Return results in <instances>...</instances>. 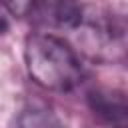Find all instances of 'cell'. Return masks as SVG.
I'll use <instances>...</instances> for the list:
<instances>
[{
	"label": "cell",
	"mask_w": 128,
	"mask_h": 128,
	"mask_svg": "<svg viewBox=\"0 0 128 128\" xmlns=\"http://www.w3.org/2000/svg\"><path fill=\"white\" fill-rule=\"evenodd\" d=\"M90 110L108 128H128V94L110 88H94L88 92Z\"/></svg>",
	"instance_id": "277c9868"
},
{
	"label": "cell",
	"mask_w": 128,
	"mask_h": 128,
	"mask_svg": "<svg viewBox=\"0 0 128 128\" xmlns=\"http://www.w3.org/2000/svg\"><path fill=\"white\" fill-rule=\"evenodd\" d=\"M4 8L36 26V28H56V30H72L82 18L84 6L78 0H2Z\"/></svg>",
	"instance_id": "3957f363"
},
{
	"label": "cell",
	"mask_w": 128,
	"mask_h": 128,
	"mask_svg": "<svg viewBox=\"0 0 128 128\" xmlns=\"http://www.w3.org/2000/svg\"><path fill=\"white\" fill-rule=\"evenodd\" d=\"M70 34L76 44L74 50L94 62L114 64L128 58V36L110 14L84 8Z\"/></svg>",
	"instance_id": "7a4b0ae2"
},
{
	"label": "cell",
	"mask_w": 128,
	"mask_h": 128,
	"mask_svg": "<svg viewBox=\"0 0 128 128\" xmlns=\"http://www.w3.org/2000/svg\"><path fill=\"white\" fill-rule=\"evenodd\" d=\"M24 60L28 76L44 90L70 92L84 78V64L74 46L54 34H30L24 44Z\"/></svg>",
	"instance_id": "6da1fadb"
},
{
	"label": "cell",
	"mask_w": 128,
	"mask_h": 128,
	"mask_svg": "<svg viewBox=\"0 0 128 128\" xmlns=\"http://www.w3.org/2000/svg\"><path fill=\"white\" fill-rule=\"evenodd\" d=\"M16 128H64V126L48 108L30 106L22 110V114L18 116Z\"/></svg>",
	"instance_id": "5b68a950"
}]
</instances>
